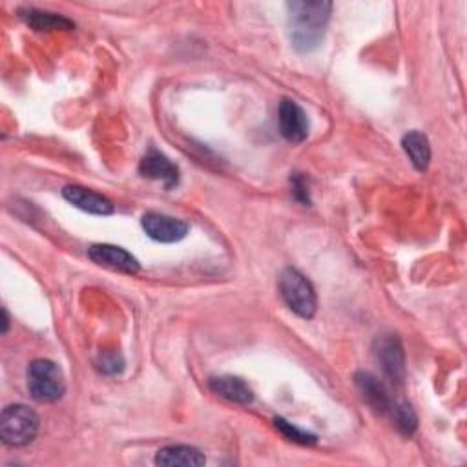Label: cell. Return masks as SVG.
I'll return each mask as SVG.
<instances>
[{
	"label": "cell",
	"mask_w": 467,
	"mask_h": 467,
	"mask_svg": "<svg viewBox=\"0 0 467 467\" xmlns=\"http://www.w3.org/2000/svg\"><path fill=\"white\" fill-rule=\"evenodd\" d=\"M332 12L330 3L316 0H294L287 4L289 13V35L292 48L300 53H310L323 42L325 28Z\"/></svg>",
	"instance_id": "6da1fadb"
},
{
	"label": "cell",
	"mask_w": 467,
	"mask_h": 467,
	"mask_svg": "<svg viewBox=\"0 0 467 467\" xmlns=\"http://www.w3.org/2000/svg\"><path fill=\"white\" fill-rule=\"evenodd\" d=\"M278 291L285 305L300 318L312 319L318 310V298L312 283L292 266L282 271L278 278Z\"/></svg>",
	"instance_id": "7a4b0ae2"
},
{
	"label": "cell",
	"mask_w": 467,
	"mask_h": 467,
	"mask_svg": "<svg viewBox=\"0 0 467 467\" xmlns=\"http://www.w3.org/2000/svg\"><path fill=\"white\" fill-rule=\"evenodd\" d=\"M39 415L22 404L8 406L0 417V438L10 447H24L37 438Z\"/></svg>",
	"instance_id": "3957f363"
},
{
	"label": "cell",
	"mask_w": 467,
	"mask_h": 467,
	"mask_svg": "<svg viewBox=\"0 0 467 467\" xmlns=\"http://www.w3.org/2000/svg\"><path fill=\"white\" fill-rule=\"evenodd\" d=\"M28 389L33 400L40 404H53L66 392L62 369L51 360H35L28 367Z\"/></svg>",
	"instance_id": "277c9868"
},
{
	"label": "cell",
	"mask_w": 467,
	"mask_h": 467,
	"mask_svg": "<svg viewBox=\"0 0 467 467\" xmlns=\"http://www.w3.org/2000/svg\"><path fill=\"white\" fill-rule=\"evenodd\" d=\"M374 358L383 374L394 383L402 385L406 380V353L396 335H382L374 340Z\"/></svg>",
	"instance_id": "5b68a950"
},
{
	"label": "cell",
	"mask_w": 467,
	"mask_h": 467,
	"mask_svg": "<svg viewBox=\"0 0 467 467\" xmlns=\"http://www.w3.org/2000/svg\"><path fill=\"white\" fill-rule=\"evenodd\" d=\"M88 257L95 265L104 266V269L119 271V273H124V274H138L141 271V263L138 261V257L131 256L122 247L106 245V243L92 245L88 248Z\"/></svg>",
	"instance_id": "8992f818"
},
{
	"label": "cell",
	"mask_w": 467,
	"mask_h": 467,
	"mask_svg": "<svg viewBox=\"0 0 467 467\" xmlns=\"http://www.w3.org/2000/svg\"><path fill=\"white\" fill-rule=\"evenodd\" d=\"M141 227L145 234L157 243H177L188 234V225L183 220L159 212H147L141 218Z\"/></svg>",
	"instance_id": "52a82bcc"
},
{
	"label": "cell",
	"mask_w": 467,
	"mask_h": 467,
	"mask_svg": "<svg viewBox=\"0 0 467 467\" xmlns=\"http://www.w3.org/2000/svg\"><path fill=\"white\" fill-rule=\"evenodd\" d=\"M278 124L280 133L289 143H303L309 138V117L305 110L291 99H283L280 103Z\"/></svg>",
	"instance_id": "ba28073f"
},
{
	"label": "cell",
	"mask_w": 467,
	"mask_h": 467,
	"mask_svg": "<svg viewBox=\"0 0 467 467\" xmlns=\"http://www.w3.org/2000/svg\"><path fill=\"white\" fill-rule=\"evenodd\" d=\"M62 197L76 209L94 216H112L115 212L113 203L103 193L79 184H68L62 188Z\"/></svg>",
	"instance_id": "9c48e42d"
},
{
	"label": "cell",
	"mask_w": 467,
	"mask_h": 467,
	"mask_svg": "<svg viewBox=\"0 0 467 467\" xmlns=\"http://www.w3.org/2000/svg\"><path fill=\"white\" fill-rule=\"evenodd\" d=\"M139 174L147 179L163 183L166 190H172L179 183V168L156 148H150L141 159Z\"/></svg>",
	"instance_id": "30bf717a"
},
{
	"label": "cell",
	"mask_w": 467,
	"mask_h": 467,
	"mask_svg": "<svg viewBox=\"0 0 467 467\" xmlns=\"http://www.w3.org/2000/svg\"><path fill=\"white\" fill-rule=\"evenodd\" d=\"M355 383L358 387V391L362 392L365 402L380 415H387L391 406H392V400L387 392V387L383 385V382H380L374 374L360 371L355 374Z\"/></svg>",
	"instance_id": "8fae6325"
},
{
	"label": "cell",
	"mask_w": 467,
	"mask_h": 467,
	"mask_svg": "<svg viewBox=\"0 0 467 467\" xmlns=\"http://www.w3.org/2000/svg\"><path fill=\"white\" fill-rule=\"evenodd\" d=\"M154 462L163 467H202L207 463V458L197 447L179 444L159 449Z\"/></svg>",
	"instance_id": "7c38bea8"
},
{
	"label": "cell",
	"mask_w": 467,
	"mask_h": 467,
	"mask_svg": "<svg viewBox=\"0 0 467 467\" xmlns=\"http://www.w3.org/2000/svg\"><path fill=\"white\" fill-rule=\"evenodd\" d=\"M209 387L214 394L229 400L232 404L248 406L254 402V391L247 382L236 376H214L209 380Z\"/></svg>",
	"instance_id": "4fadbf2b"
},
{
	"label": "cell",
	"mask_w": 467,
	"mask_h": 467,
	"mask_svg": "<svg viewBox=\"0 0 467 467\" xmlns=\"http://www.w3.org/2000/svg\"><path fill=\"white\" fill-rule=\"evenodd\" d=\"M19 17L39 33H49V31H70L76 28V22L66 19L62 15L37 10V8H22L19 10Z\"/></svg>",
	"instance_id": "5bb4252c"
},
{
	"label": "cell",
	"mask_w": 467,
	"mask_h": 467,
	"mask_svg": "<svg viewBox=\"0 0 467 467\" xmlns=\"http://www.w3.org/2000/svg\"><path fill=\"white\" fill-rule=\"evenodd\" d=\"M402 148L418 172L427 170L431 163V145L427 136H424V133L418 130L408 131L402 138Z\"/></svg>",
	"instance_id": "9a60e30c"
},
{
	"label": "cell",
	"mask_w": 467,
	"mask_h": 467,
	"mask_svg": "<svg viewBox=\"0 0 467 467\" xmlns=\"http://www.w3.org/2000/svg\"><path fill=\"white\" fill-rule=\"evenodd\" d=\"M387 415H391L392 424H394V427L398 429L400 435H404L406 438H411L417 433V429H418V417H417L415 409L408 402L392 404Z\"/></svg>",
	"instance_id": "2e32d148"
},
{
	"label": "cell",
	"mask_w": 467,
	"mask_h": 467,
	"mask_svg": "<svg viewBox=\"0 0 467 467\" xmlns=\"http://www.w3.org/2000/svg\"><path fill=\"white\" fill-rule=\"evenodd\" d=\"M274 427H276L287 440H291V442H294V444H300V445H314V444L318 442V438H316L314 435H310V433H307V431L296 427L294 424L287 422V420L282 418V417L274 418Z\"/></svg>",
	"instance_id": "e0dca14e"
},
{
	"label": "cell",
	"mask_w": 467,
	"mask_h": 467,
	"mask_svg": "<svg viewBox=\"0 0 467 467\" xmlns=\"http://www.w3.org/2000/svg\"><path fill=\"white\" fill-rule=\"evenodd\" d=\"M291 192L296 202L303 207H310L312 199H310V190H309V179L305 177V174H292L291 175Z\"/></svg>",
	"instance_id": "ac0fdd59"
},
{
	"label": "cell",
	"mask_w": 467,
	"mask_h": 467,
	"mask_svg": "<svg viewBox=\"0 0 467 467\" xmlns=\"http://www.w3.org/2000/svg\"><path fill=\"white\" fill-rule=\"evenodd\" d=\"M97 369L103 373V374H119L122 369H124V360L119 353H103L97 360Z\"/></svg>",
	"instance_id": "d6986e66"
},
{
	"label": "cell",
	"mask_w": 467,
	"mask_h": 467,
	"mask_svg": "<svg viewBox=\"0 0 467 467\" xmlns=\"http://www.w3.org/2000/svg\"><path fill=\"white\" fill-rule=\"evenodd\" d=\"M8 330H10V316H8V310L3 309V335H6Z\"/></svg>",
	"instance_id": "ffe728a7"
}]
</instances>
